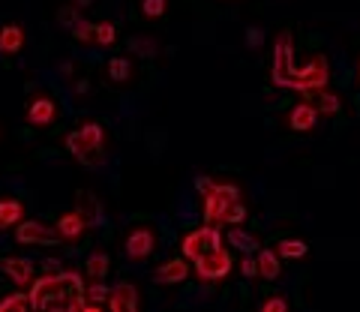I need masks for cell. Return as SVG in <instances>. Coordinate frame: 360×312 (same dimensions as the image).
<instances>
[{"label":"cell","instance_id":"cell-1","mask_svg":"<svg viewBox=\"0 0 360 312\" xmlns=\"http://www.w3.org/2000/svg\"><path fill=\"white\" fill-rule=\"evenodd\" d=\"M33 309L39 312H82L84 309V280L78 271H45L30 285Z\"/></svg>","mask_w":360,"mask_h":312},{"label":"cell","instance_id":"cell-2","mask_svg":"<svg viewBox=\"0 0 360 312\" xmlns=\"http://www.w3.org/2000/svg\"><path fill=\"white\" fill-rule=\"evenodd\" d=\"M105 148H108L105 126L96 124V120H87V124H82L75 132L66 136V150H70L82 165H87V169H103L105 160H108Z\"/></svg>","mask_w":360,"mask_h":312},{"label":"cell","instance_id":"cell-3","mask_svg":"<svg viewBox=\"0 0 360 312\" xmlns=\"http://www.w3.org/2000/svg\"><path fill=\"white\" fill-rule=\"evenodd\" d=\"M240 202V189L234 183H213L205 193V222L207 226H229L231 207Z\"/></svg>","mask_w":360,"mask_h":312},{"label":"cell","instance_id":"cell-4","mask_svg":"<svg viewBox=\"0 0 360 312\" xmlns=\"http://www.w3.org/2000/svg\"><path fill=\"white\" fill-rule=\"evenodd\" d=\"M330 82V66L324 54H315L312 60L300 63L295 70V78H291V87L288 91H300V93H319L324 91Z\"/></svg>","mask_w":360,"mask_h":312},{"label":"cell","instance_id":"cell-5","mask_svg":"<svg viewBox=\"0 0 360 312\" xmlns=\"http://www.w3.org/2000/svg\"><path fill=\"white\" fill-rule=\"evenodd\" d=\"M295 39L291 33L283 30L274 42V70H270V78H274L276 87H291V78H295Z\"/></svg>","mask_w":360,"mask_h":312},{"label":"cell","instance_id":"cell-6","mask_svg":"<svg viewBox=\"0 0 360 312\" xmlns=\"http://www.w3.org/2000/svg\"><path fill=\"white\" fill-rule=\"evenodd\" d=\"M222 247V234H219V226H201L195 231H189L184 234V240H180V255H186L189 261H195L201 259V255H207L213 249H219Z\"/></svg>","mask_w":360,"mask_h":312},{"label":"cell","instance_id":"cell-7","mask_svg":"<svg viewBox=\"0 0 360 312\" xmlns=\"http://www.w3.org/2000/svg\"><path fill=\"white\" fill-rule=\"evenodd\" d=\"M15 243L18 247H51L60 243L58 226H49L42 219H21L15 226Z\"/></svg>","mask_w":360,"mask_h":312},{"label":"cell","instance_id":"cell-8","mask_svg":"<svg viewBox=\"0 0 360 312\" xmlns=\"http://www.w3.org/2000/svg\"><path fill=\"white\" fill-rule=\"evenodd\" d=\"M193 264H195L198 280H205V282H219V280H225V276L231 273V267H234L231 252L225 249V247L213 249V252H207V255H201V259H195Z\"/></svg>","mask_w":360,"mask_h":312},{"label":"cell","instance_id":"cell-9","mask_svg":"<svg viewBox=\"0 0 360 312\" xmlns=\"http://www.w3.org/2000/svg\"><path fill=\"white\" fill-rule=\"evenodd\" d=\"M156 249V231L150 226H135L129 234H127V240H123V252H127V259L129 261H144V259H150Z\"/></svg>","mask_w":360,"mask_h":312},{"label":"cell","instance_id":"cell-10","mask_svg":"<svg viewBox=\"0 0 360 312\" xmlns=\"http://www.w3.org/2000/svg\"><path fill=\"white\" fill-rule=\"evenodd\" d=\"M0 271H4L6 280L15 288H21V292H30V285L37 282V264L30 259H21V255H6V259L0 261Z\"/></svg>","mask_w":360,"mask_h":312},{"label":"cell","instance_id":"cell-11","mask_svg":"<svg viewBox=\"0 0 360 312\" xmlns=\"http://www.w3.org/2000/svg\"><path fill=\"white\" fill-rule=\"evenodd\" d=\"M87 226L90 219L82 207H72L66 210V214L58 216V234H60V243H70V247H78L82 243V238L87 234Z\"/></svg>","mask_w":360,"mask_h":312},{"label":"cell","instance_id":"cell-12","mask_svg":"<svg viewBox=\"0 0 360 312\" xmlns=\"http://www.w3.org/2000/svg\"><path fill=\"white\" fill-rule=\"evenodd\" d=\"M189 280V259L180 255V259H168L153 271V282L156 285H180Z\"/></svg>","mask_w":360,"mask_h":312},{"label":"cell","instance_id":"cell-13","mask_svg":"<svg viewBox=\"0 0 360 312\" xmlns=\"http://www.w3.org/2000/svg\"><path fill=\"white\" fill-rule=\"evenodd\" d=\"M139 288H135L132 282H117L115 288L108 292V300H105V306L111 309V312H135L139 309Z\"/></svg>","mask_w":360,"mask_h":312},{"label":"cell","instance_id":"cell-14","mask_svg":"<svg viewBox=\"0 0 360 312\" xmlns=\"http://www.w3.org/2000/svg\"><path fill=\"white\" fill-rule=\"evenodd\" d=\"M58 120V103L51 96H37L33 103L27 105V124L37 126V129H45Z\"/></svg>","mask_w":360,"mask_h":312},{"label":"cell","instance_id":"cell-15","mask_svg":"<svg viewBox=\"0 0 360 312\" xmlns=\"http://www.w3.org/2000/svg\"><path fill=\"white\" fill-rule=\"evenodd\" d=\"M319 117H321L319 105H312V103H297L295 108L288 111V126L295 129V132H309V129H315V124H319Z\"/></svg>","mask_w":360,"mask_h":312},{"label":"cell","instance_id":"cell-16","mask_svg":"<svg viewBox=\"0 0 360 312\" xmlns=\"http://www.w3.org/2000/svg\"><path fill=\"white\" fill-rule=\"evenodd\" d=\"M25 48V30L21 25H4L0 27V54H6V58H13Z\"/></svg>","mask_w":360,"mask_h":312},{"label":"cell","instance_id":"cell-17","mask_svg":"<svg viewBox=\"0 0 360 312\" xmlns=\"http://www.w3.org/2000/svg\"><path fill=\"white\" fill-rule=\"evenodd\" d=\"M258 276H262V280H267V282H274L279 273H283V259H279V252L276 249H258Z\"/></svg>","mask_w":360,"mask_h":312},{"label":"cell","instance_id":"cell-18","mask_svg":"<svg viewBox=\"0 0 360 312\" xmlns=\"http://www.w3.org/2000/svg\"><path fill=\"white\" fill-rule=\"evenodd\" d=\"M108 292L111 288L103 280H90L84 285V312H99L103 309V304L108 300Z\"/></svg>","mask_w":360,"mask_h":312},{"label":"cell","instance_id":"cell-19","mask_svg":"<svg viewBox=\"0 0 360 312\" xmlns=\"http://www.w3.org/2000/svg\"><path fill=\"white\" fill-rule=\"evenodd\" d=\"M21 219H25V204L18 198H0V231L15 228Z\"/></svg>","mask_w":360,"mask_h":312},{"label":"cell","instance_id":"cell-20","mask_svg":"<svg viewBox=\"0 0 360 312\" xmlns=\"http://www.w3.org/2000/svg\"><path fill=\"white\" fill-rule=\"evenodd\" d=\"M108 267H111L108 252H105V249H96V252H90V255H87V261H84V273L90 276V280H105Z\"/></svg>","mask_w":360,"mask_h":312},{"label":"cell","instance_id":"cell-21","mask_svg":"<svg viewBox=\"0 0 360 312\" xmlns=\"http://www.w3.org/2000/svg\"><path fill=\"white\" fill-rule=\"evenodd\" d=\"M225 240H229L238 252H255V249H258V240L252 238L250 231H243L240 226H229V234H225Z\"/></svg>","mask_w":360,"mask_h":312},{"label":"cell","instance_id":"cell-22","mask_svg":"<svg viewBox=\"0 0 360 312\" xmlns=\"http://www.w3.org/2000/svg\"><path fill=\"white\" fill-rule=\"evenodd\" d=\"M105 70H108V82H111V84H127L129 78H132V63H129V58H111Z\"/></svg>","mask_w":360,"mask_h":312},{"label":"cell","instance_id":"cell-23","mask_svg":"<svg viewBox=\"0 0 360 312\" xmlns=\"http://www.w3.org/2000/svg\"><path fill=\"white\" fill-rule=\"evenodd\" d=\"M33 309V300H30V292H13L6 297H0V312H27Z\"/></svg>","mask_w":360,"mask_h":312},{"label":"cell","instance_id":"cell-24","mask_svg":"<svg viewBox=\"0 0 360 312\" xmlns=\"http://www.w3.org/2000/svg\"><path fill=\"white\" fill-rule=\"evenodd\" d=\"M276 252H279V259L295 261V259H303V255L309 252V247L303 240H297V238H285V240L276 243Z\"/></svg>","mask_w":360,"mask_h":312},{"label":"cell","instance_id":"cell-25","mask_svg":"<svg viewBox=\"0 0 360 312\" xmlns=\"http://www.w3.org/2000/svg\"><path fill=\"white\" fill-rule=\"evenodd\" d=\"M315 96H319V103H315V105H319V111H321V115H340L342 103H340V96L328 91V87H324V91H319Z\"/></svg>","mask_w":360,"mask_h":312},{"label":"cell","instance_id":"cell-26","mask_svg":"<svg viewBox=\"0 0 360 312\" xmlns=\"http://www.w3.org/2000/svg\"><path fill=\"white\" fill-rule=\"evenodd\" d=\"M72 37L78 39V42H84V46H96V25L94 21H78V25L72 27Z\"/></svg>","mask_w":360,"mask_h":312},{"label":"cell","instance_id":"cell-27","mask_svg":"<svg viewBox=\"0 0 360 312\" xmlns=\"http://www.w3.org/2000/svg\"><path fill=\"white\" fill-rule=\"evenodd\" d=\"M115 39H117V27L111 25V21H99L96 25V46H115Z\"/></svg>","mask_w":360,"mask_h":312},{"label":"cell","instance_id":"cell-28","mask_svg":"<svg viewBox=\"0 0 360 312\" xmlns=\"http://www.w3.org/2000/svg\"><path fill=\"white\" fill-rule=\"evenodd\" d=\"M129 46H132V51H135V54H141V58H153L156 48H160V46H156V39H153V37H132Z\"/></svg>","mask_w":360,"mask_h":312},{"label":"cell","instance_id":"cell-29","mask_svg":"<svg viewBox=\"0 0 360 312\" xmlns=\"http://www.w3.org/2000/svg\"><path fill=\"white\" fill-rule=\"evenodd\" d=\"M168 9V0H141V15L144 18H162Z\"/></svg>","mask_w":360,"mask_h":312},{"label":"cell","instance_id":"cell-30","mask_svg":"<svg viewBox=\"0 0 360 312\" xmlns=\"http://www.w3.org/2000/svg\"><path fill=\"white\" fill-rule=\"evenodd\" d=\"M78 207L84 210L90 222H99V219H103V204L94 202V198H90V195H82V204H78Z\"/></svg>","mask_w":360,"mask_h":312},{"label":"cell","instance_id":"cell-31","mask_svg":"<svg viewBox=\"0 0 360 312\" xmlns=\"http://www.w3.org/2000/svg\"><path fill=\"white\" fill-rule=\"evenodd\" d=\"M78 4H70V6H63L60 13H58V18H60V25H66V27H75L78 21H82V13H78Z\"/></svg>","mask_w":360,"mask_h":312},{"label":"cell","instance_id":"cell-32","mask_svg":"<svg viewBox=\"0 0 360 312\" xmlns=\"http://www.w3.org/2000/svg\"><path fill=\"white\" fill-rule=\"evenodd\" d=\"M262 312H288V297H283V294L264 297L262 300Z\"/></svg>","mask_w":360,"mask_h":312},{"label":"cell","instance_id":"cell-33","mask_svg":"<svg viewBox=\"0 0 360 312\" xmlns=\"http://www.w3.org/2000/svg\"><path fill=\"white\" fill-rule=\"evenodd\" d=\"M240 273L246 276V280L258 276V259H252V255H243V259H240Z\"/></svg>","mask_w":360,"mask_h":312},{"label":"cell","instance_id":"cell-34","mask_svg":"<svg viewBox=\"0 0 360 312\" xmlns=\"http://www.w3.org/2000/svg\"><path fill=\"white\" fill-rule=\"evenodd\" d=\"M246 39H250V46H252V48H258V46H262V42H264V33L258 30V27H252L250 33H246Z\"/></svg>","mask_w":360,"mask_h":312},{"label":"cell","instance_id":"cell-35","mask_svg":"<svg viewBox=\"0 0 360 312\" xmlns=\"http://www.w3.org/2000/svg\"><path fill=\"white\" fill-rule=\"evenodd\" d=\"M213 183H217V181H213V177H198V193L205 195V193H207V189H210Z\"/></svg>","mask_w":360,"mask_h":312},{"label":"cell","instance_id":"cell-36","mask_svg":"<svg viewBox=\"0 0 360 312\" xmlns=\"http://www.w3.org/2000/svg\"><path fill=\"white\" fill-rule=\"evenodd\" d=\"M75 4H78V6H82V9H84V6H90V4H94V0H75Z\"/></svg>","mask_w":360,"mask_h":312},{"label":"cell","instance_id":"cell-37","mask_svg":"<svg viewBox=\"0 0 360 312\" xmlns=\"http://www.w3.org/2000/svg\"><path fill=\"white\" fill-rule=\"evenodd\" d=\"M357 72H360V58H357Z\"/></svg>","mask_w":360,"mask_h":312}]
</instances>
